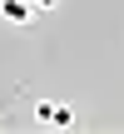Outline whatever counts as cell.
<instances>
[{
    "label": "cell",
    "instance_id": "cell-1",
    "mask_svg": "<svg viewBox=\"0 0 124 134\" xmlns=\"http://www.w3.org/2000/svg\"><path fill=\"white\" fill-rule=\"evenodd\" d=\"M0 15H5L15 30H25V25L35 20V0H0Z\"/></svg>",
    "mask_w": 124,
    "mask_h": 134
},
{
    "label": "cell",
    "instance_id": "cell-2",
    "mask_svg": "<svg viewBox=\"0 0 124 134\" xmlns=\"http://www.w3.org/2000/svg\"><path fill=\"white\" fill-rule=\"evenodd\" d=\"M35 119L40 124H55V129H70L75 124V109H65V104H35Z\"/></svg>",
    "mask_w": 124,
    "mask_h": 134
},
{
    "label": "cell",
    "instance_id": "cell-3",
    "mask_svg": "<svg viewBox=\"0 0 124 134\" xmlns=\"http://www.w3.org/2000/svg\"><path fill=\"white\" fill-rule=\"evenodd\" d=\"M55 5H60V0H35V10H55Z\"/></svg>",
    "mask_w": 124,
    "mask_h": 134
}]
</instances>
